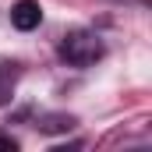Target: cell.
<instances>
[{
    "label": "cell",
    "instance_id": "cell-3",
    "mask_svg": "<svg viewBox=\"0 0 152 152\" xmlns=\"http://www.w3.org/2000/svg\"><path fill=\"white\" fill-rule=\"evenodd\" d=\"M0 149L14 152V149H18V142H14V138H7V134H0Z\"/></svg>",
    "mask_w": 152,
    "mask_h": 152
},
{
    "label": "cell",
    "instance_id": "cell-2",
    "mask_svg": "<svg viewBox=\"0 0 152 152\" xmlns=\"http://www.w3.org/2000/svg\"><path fill=\"white\" fill-rule=\"evenodd\" d=\"M11 21H14V28L32 32V28H39V21H42V7H39L36 0H18L11 7Z\"/></svg>",
    "mask_w": 152,
    "mask_h": 152
},
{
    "label": "cell",
    "instance_id": "cell-1",
    "mask_svg": "<svg viewBox=\"0 0 152 152\" xmlns=\"http://www.w3.org/2000/svg\"><path fill=\"white\" fill-rule=\"evenodd\" d=\"M60 57L67 64H75V67H88V64H96L103 57V39L96 32H85V28L67 32L64 42H60Z\"/></svg>",
    "mask_w": 152,
    "mask_h": 152
}]
</instances>
